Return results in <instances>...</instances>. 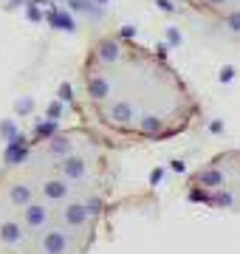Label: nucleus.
I'll list each match as a JSON object with an SVG mask.
<instances>
[{
	"label": "nucleus",
	"mask_w": 240,
	"mask_h": 254,
	"mask_svg": "<svg viewBox=\"0 0 240 254\" xmlns=\"http://www.w3.org/2000/svg\"><path fill=\"white\" fill-rule=\"evenodd\" d=\"M178 3L223 31L240 37V0H178Z\"/></svg>",
	"instance_id": "nucleus-4"
},
{
	"label": "nucleus",
	"mask_w": 240,
	"mask_h": 254,
	"mask_svg": "<svg viewBox=\"0 0 240 254\" xmlns=\"http://www.w3.org/2000/svg\"><path fill=\"white\" fill-rule=\"evenodd\" d=\"M186 198L209 209L240 212V150L218 153L201 164L189 175Z\"/></svg>",
	"instance_id": "nucleus-3"
},
{
	"label": "nucleus",
	"mask_w": 240,
	"mask_h": 254,
	"mask_svg": "<svg viewBox=\"0 0 240 254\" xmlns=\"http://www.w3.org/2000/svg\"><path fill=\"white\" fill-rule=\"evenodd\" d=\"M116 147L91 125L26 136L0 161V254H91L116 192Z\"/></svg>",
	"instance_id": "nucleus-1"
},
{
	"label": "nucleus",
	"mask_w": 240,
	"mask_h": 254,
	"mask_svg": "<svg viewBox=\"0 0 240 254\" xmlns=\"http://www.w3.org/2000/svg\"><path fill=\"white\" fill-rule=\"evenodd\" d=\"M79 91L88 125L116 150L173 141L201 116V102L176 65L124 31H108L91 43Z\"/></svg>",
	"instance_id": "nucleus-2"
}]
</instances>
